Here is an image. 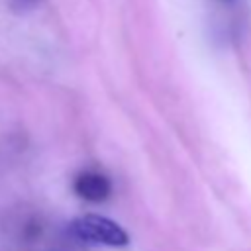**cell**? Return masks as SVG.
Returning <instances> with one entry per match:
<instances>
[{
	"instance_id": "6da1fadb",
	"label": "cell",
	"mask_w": 251,
	"mask_h": 251,
	"mask_svg": "<svg viewBox=\"0 0 251 251\" xmlns=\"http://www.w3.org/2000/svg\"><path fill=\"white\" fill-rule=\"evenodd\" d=\"M71 231L80 241L106 247H124L129 241V235L122 226L100 214H84L73 220Z\"/></svg>"
},
{
	"instance_id": "7a4b0ae2",
	"label": "cell",
	"mask_w": 251,
	"mask_h": 251,
	"mask_svg": "<svg viewBox=\"0 0 251 251\" xmlns=\"http://www.w3.org/2000/svg\"><path fill=\"white\" fill-rule=\"evenodd\" d=\"M75 192L86 202H104L112 192V182L102 173H80L75 178Z\"/></svg>"
},
{
	"instance_id": "3957f363",
	"label": "cell",
	"mask_w": 251,
	"mask_h": 251,
	"mask_svg": "<svg viewBox=\"0 0 251 251\" xmlns=\"http://www.w3.org/2000/svg\"><path fill=\"white\" fill-rule=\"evenodd\" d=\"M10 2H12V6L18 8V10H29V8H33L39 0H10Z\"/></svg>"
}]
</instances>
